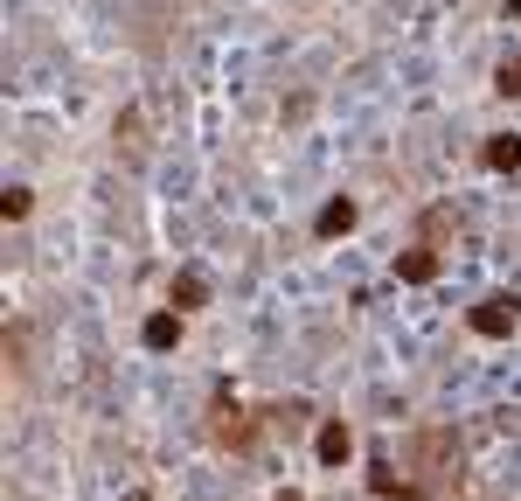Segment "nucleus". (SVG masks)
I'll list each match as a JSON object with an SVG mask.
<instances>
[{
	"instance_id": "f257e3e1",
	"label": "nucleus",
	"mask_w": 521,
	"mask_h": 501,
	"mask_svg": "<svg viewBox=\"0 0 521 501\" xmlns=\"http://www.w3.org/2000/svg\"><path fill=\"white\" fill-rule=\"evenodd\" d=\"M466 328L480 334V341H508V334L521 328V300L515 293H487V300L466 314Z\"/></svg>"
},
{
	"instance_id": "f03ea898",
	"label": "nucleus",
	"mask_w": 521,
	"mask_h": 501,
	"mask_svg": "<svg viewBox=\"0 0 521 501\" xmlns=\"http://www.w3.org/2000/svg\"><path fill=\"white\" fill-rule=\"evenodd\" d=\"M362 223V202L355 195H334V202H320V216H313V237H348Z\"/></svg>"
},
{
	"instance_id": "7ed1b4c3",
	"label": "nucleus",
	"mask_w": 521,
	"mask_h": 501,
	"mask_svg": "<svg viewBox=\"0 0 521 501\" xmlns=\"http://www.w3.org/2000/svg\"><path fill=\"white\" fill-rule=\"evenodd\" d=\"M251 432H258L251 411H244L237 397H216V439H223V446H251Z\"/></svg>"
},
{
	"instance_id": "20e7f679",
	"label": "nucleus",
	"mask_w": 521,
	"mask_h": 501,
	"mask_svg": "<svg viewBox=\"0 0 521 501\" xmlns=\"http://www.w3.org/2000/svg\"><path fill=\"white\" fill-rule=\"evenodd\" d=\"M396 279H403V286H431V279H438V251H431V244L396 251Z\"/></svg>"
},
{
	"instance_id": "39448f33",
	"label": "nucleus",
	"mask_w": 521,
	"mask_h": 501,
	"mask_svg": "<svg viewBox=\"0 0 521 501\" xmlns=\"http://www.w3.org/2000/svg\"><path fill=\"white\" fill-rule=\"evenodd\" d=\"M167 307H174V314H195V307H209V279H202V272H174V286H167Z\"/></svg>"
},
{
	"instance_id": "423d86ee",
	"label": "nucleus",
	"mask_w": 521,
	"mask_h": 501,
	"mask_svg": "<svg viewBox=\"0 0 521 501\" xmlns=\"http://www.w3.org/2000/svg\"><path fill=\"white\" fill-rule=\"evenodd\" d=\"M139 341H146L153 355H167V348L181 341V314H174V307H160V314H146V328H139Z\"/></svg>"
},
{
	"instance_id": "0eeeda50",
	"label": "nucleus",
	"mask_w": 521,
	"mask_h": 501,
	"mask_svg": "<svg viewBox=\"0 0 521 501\" xmlns=\"http://www.w3.org/2000/svg\"><path fill=\"white\" fill-rule=\"evenodd\" d=\"M313 453H320L327 467H341V460L355 453V432H348L341 418H327V425H320V439H313Z\"/></svg>"
},
{
	"instance_id": "6e6552de",
	"label": "nucleus",
	"mask_w": 521,
	"mask_h": 501,
	"mask_svg": "<svg viewBox=\"0 0 521 501\" xmlns=\"http://www.w3.org/2000/svg\"><path fill=\"white\" fill-rule=\"evenodd\" d=\"M480 161L494 167V174H515L521 167V133H494V140L480 147Z\"/></svg>"
},
{
	"instance_id": "1a4fd4ad",
	"label": "nucleus",
	"mask_w": 521,
	"mask_h": 501,
	"mask_svg": "<svg viewBox=\"0 0 521 501\" xmlns=\"http://www.w3.org/2000/svg\"><path fill=\"white\" fill-rule=\"evenodd\" d=\"M28 209H35V188H28V181H7V188H0V216H7V223H21Z\"/></svg>"
},
{
	"instance_id": "9d476101",
	"label": "nucleus",
	"mask_w": 521,
	"mask_h": 501,
	"mask_svg": "<svg viewBox=\"0 0 521 501\" xmlns=\"http://www.w3.org/2000/svg\"><path fill=\"white\" fill-rule=\"evenodd\" d=\"M494 91H501V98H521V49H515V56H508V63H501V77H494Z\"/></svg>"
},
{
	"instance_id": "9b49d317",
	"label": "nucleus",
	"mask_w": 521,
	"mask_h": 501,
	"mask_svg": "<svg viewBox=\"0 0 521 501\" xmlns=\"http://www.w3.org/2000/svg\"><path fill=\"white\" fill-rule=\"evenodd\" d=\"M508 14H521V0H508Z\"/></svg>"
},
{
	"instance_id": "f8f14e48",
	"label": "nucleus",
	"mask_w": 521,
	"mask_h": 501,
	"mask_svg": "<svg viewBox=\"0 0 521 501\" xmlns=\"http://www.w3.org/2000/svg\"><path fill=\"white\" fill-rule=\"evenodd\" d=\"M278 501H299V495H278Z\"/></svg>"
},
{
	"instance_id": "ddd939ff",
	"label": "nucleus",
	"mask_w": 521,
	"mask_h": 501,
	"mask_svg": "<svg viewBox=\"0 0 521 501\" xmlns=\"http://www.w3.org/2000/svg\"><path fill=\"white\" fill-rule=\"evenodd\" d=\"M126 501H146V495H126Z\"/></svg>"
}]
</instances>
